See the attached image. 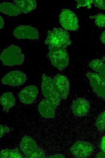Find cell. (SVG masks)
Masks as SVG:
<instances>
[{
    "label": "cell",
    "mask_w": 105,
    "mask_h": 158,
    "mask_svg": "<svg viewBox=\"0 0 105 158\" xmlns=\"http://www.w3.org/2000/svg\"><path fill=\"white\" fill-rule=\"evenodd\" d=\"M90 108L89 102L84 98H80L75 101L72 105V109L74 114L78 116H83L86 115Z\"/></svg>",
    "instance_id": "obj_13"
},
{
    "label": "cell",
    "mask_w": 105,
    "mask_h": 158,
    "mask_svg": "<svg viewBox=\"0 0 105 158\" xmlns=\"http://www.w3.org/2000/svg\"><path fill=\"white\" fill-rule=\"evenodd\" d=\"M13 34L18 39L33 40H38L40 37L38 30L27 25H20L16 27L13 31Z\"/></svg>",
    "instance_id": "obj_7"
},
{
    "label": "cell",
    "mask_w": 105,
    "mask_h": 158,
    "mask_svg": "<svg viewBox=\"0 0 105 158\" xmlns=\"http://www.w3.org/2000/svg\"><path fill=\"white\" fill-rule=\"evenodd\" d=\"M10 130L9 128L6 126H3L2 125H0V138H1L4 135L6 132H9Z\"/></svg>",
    "instance_id": "obj_22"
},
{
    "label": "cell",
    "mask_w": 105,
    "mask_h": 158,
    "mask_svg": "<svg viewBox=\"0 0 105 158\" xmlns=\"http://www.w3.org/2000/svg\"><path fill=\"white\" fill-rule=\"evenodd\" d=\"M91 19H95L96 25L99 27H105V14L100 13L96 15L89 16Z\"/></svg>",
    "instance_id": "obj_18"
},
{
    "label": "cell",
    "mask_w": 105,
    "mask_h": 158,
    "mask_svg": "<svg viewBox=\"0 0 105 158\" xmlns=\"http://www.w3.org/2000/svg\"><path fill=\"white\" fill-rule=\"evenodd\" d=\"M0 11L10 16H16L21 14L16 4L7 2H4L0 4Z\"/></svg>",
    "instance_id": "obj_14"
},
{
    "label": "cell",
    "mask_w": 105,
    "mask_h": 158,
    "mask_svg": "<svg viewBox=\"0 0 105 158\" xmlns=\"http://www.w3.org/2000/svg\"><path fill=\"white\" fill-rule=\"evenodd\" d=\"M97 158H105V153L103 152L99 153L97 155Z\"/></svg>",
    "instance_id": "obj_26"
},
{
    "label": "cell",
    "mask_w": 105,
    "mask_h": 158,
    "mask_svg": "<svg viewBox=\"0 0 105 158\" xmlns=\"http://www.w3.org/2000/svg\"><path fill=\"white\" fill-rule=\"evenodd\" d=\"M77 8L79 9L82 7H86L88 9H90L91 4L93 3V0H77Z\"/></svg>",
    "instance_id": "obj_20"
},
{
    "label": "cell",
    "mask_w": 105,
    "mask_h": 158,
    "mask_svg": "<svg viewBox=\"0 0 105 158\" xmlns=\"http://www.w3.org/2000/svg\"><path fill=\"white\" fill-rule=\"evenodd\" d=\"M48 47L66 49L71 44L68 32L61 28H54L48 31V35L45 41Z\"/></svg>",
    "instance_id": "obj_2"
},
{
    "label": "cell",
    "mask_w": 105,
    "mask_h": 158,
    "mask_svg": "<svg viewBox=\"0 0 105 158\" xmlns=\"http://www.w3.org/2000/svg\"><path fill=\"white\" fill-rule=\"evenodd\" d=\"M103 60L105 61V56L103 58Z\"/></svg>",
    "instance_id": "obj_28"
},
{
    "label": "cell",
    "mask_w": 105,
    "mask_h": 158,
    "mask_svg": "<svg viewBox=\"0 0 105 158\" xmlns=\"http://www.w3.org/2000/svg\"><path fill=\"white\" fill-rule=\"evenodd\" d=\"M42 77L41 89L46 99L40 103L38 110L43 118H52L54 116L55 110L59 105L62 98L54 85L53 79L44 74Z\"/></svg>",
    "instance_id": "obj_1"
},
{
    "label": "cell",
    "mask_w": 105,
    "mask_h": 158,
    "mask_svg": "<svg viewBox=\"0 0 105 158\" xmlns=\"http://www.w3.org/2000/svg\"><path fill=\"white\" fill-rule=\"evenodd\" d=\"M38 92V89L36 86L30 85L25 87L20 92L18 97L22 103L30 104L36 98Z\"/></svg>",
    "instance_id": "obj_12"
},
{
    "label": "cell",
    "mask_w": 105,
    "mask_h": 158,
    "mask_svg": "<svg viewBox=\"0 0 105 158\" xmlns=\"http://www.w3.org/2000/svg\"><path fill=\"white\" fill-rule=\"evenodd\" d=\"M0 101L4 110L6 111H8L10 108L14 105L15 103L14 97L11 92H7L3 94L0 97Z\"/></svg>",
    "instance_id": "obj_15"
},
{
    "label": "cell",
    "mask_w": 105,
    "mask_h": 158,
    "mask_svg": "<svg viewBox=\"0 0 105 158\" xmlns=\"http://www.w3.org/2000/svg\"><path fill=\"white\" fill-rule=\"evenodd\" d=\"M20 148L25 158H46L44 151L38 146L34 140L27 136L22 138L20 145Z\"/></svg>",
    "instance_id": "obj_4"
},
{
    "label": "cell",
    "mask_w": 105,
    "mask_h": 158,
    "mask_svg": "<svg viewBox=\"0 0 105 158\" xmlns=\"http://www.w3.org/2000/svg\"><path fill=\"white\" fill-rule=\"evenodd\" d=\"M100 148L102 152L105 153V136L102 137L101 140Z\"/></svg>",
    "instance_id": "obj_23"
},
{
    "label": "cell",
    "mask_w": 105,
    "mask_h": 158,
    "mask_svg": "<svg viewBox=\"0 0 105 158\" xmlns=\"http://www.w3.org/2000/svg\"><path fill=\"white\" fill-rule=\"evenodd\" d=\"M4 21L2 17L0 16V29H1L4 26Z\"/></svg>",
    "instance_id": "obj_27"
},
{
    "label": "cell",
    "mask_w": 105,
    "mask_h": 158,
    "mask_svg": "<svg viewBox=\"0 0 105 158\" xmlns=\"http://www.w3.org/2000/svg\"><path fill=\"white\" fill-rule=\"evenodd\" d=\"M89 66L93 70L97 72L100 77L105 81V64L102 60L94 59L89 63Z\"/></svg>",
    "instance_id": "obj_16"
},
{
    "label": "cell",
    "mask_w": 105,
    "mask_h": 158,
    "mask_svg": "<svg viewBox=\"0 0 105 158\" xmlns=\"http://www.w3.org/2000/svg\"><path fill=\"white\" fill-rule=\"evenodd\" d=\"M100 39L101 42L105 44V30L103 31L101 34Z\"/></svg>",
    "instance_id": "obj_24"
},
{
    "label": "cell",
    "mask_w": 105,
    "mask_h": 158,
    "mask_svg": "<svg viewBox=\"0 0 105 158\" xmlns=\"http://www.w3.org/2000/svg\"><path fill=\"white\" fill-rule=\"evenodd\" d=\"M27 80L26 74L18 70L11 71L6 74L2 79L1 81L3 84L13 86L21 85Z\"/></svg>",
    "instance_id": "obj_9"
},
{
    "label": "cell",
    "mask_w": 105,
    "mask_h": 158,
    "mask_svg": "<svg viewBox=\"0 0 105 158\" xmlns=\"http://www.w3.org/2000/svg\"><path fill=\"white\" fill-rule=\"evenodd\" d=\"M54 85L62 98L66 99L68 97L70 89V82L65 76L58 74L53 79Z\"/></svg>",
    "instance_id": "obj_11"
},
{
    "label": "cell",
    "mask_w": 105,
    "mask_h": 158,
    "mask_svg": "<svg viewBox=\"0 0 105 158\" xmlns=\"http://www.w3.org/2000/svg\"><path fill=\"white\" fill-rule=\"evenodd\" d=\"M59 19L60 25L66 30L75 31L79 28L77 16L69 9H63L59 15Z\"/></svg>",
    "instance_id": "obj_6"
},
{
    "label": "cell",
    "mask_w": 105,
    "mask_h": 158,
    "mask_svg": "<svg viewBox=\"0 0 105 158\" xmlns=\"http://www.w3.org/2000/svg\"><path fill=\"white\" fill-rule=\"evenodd\" d=\"M93 3L98 8L105 10V0H93Z\"/></svg>",
    "instance_id": "obj_21"
},
{
    "label": "cell",
    "mask_w": 105,
    "mask_h": 158,
    "mask_svg": "<svg viewBox=\"0 0 105 158\" xmlns=\"http://www.w3.org/2000/svg\"><path fill=\"white\" fill-rule=\"evenodd\" d=\"M96 125L99 130L102 131L105 130V111L99 116L96 120Z\"/></svg>",
    "instance_id": "obj_19"
},
{
    "label": "cell",
    "mask_w": 105,
    "mask_h": 158,
    "mask_svg": "<svg viewBox=\"0 0 105 158\" xmlns=\"http://www.w3.org/2000/svg\"><path fill=\"white\" fill-rule=\"evenodd\" d=\"M93 146L85 141H78L71 148L72 154L76 157L86 158L89 156L94 150Z\"/></svg>",
    "instance_id": "obj_8"
},
{
    "label": "cell",
    "mask_w": 105,
    "mask_h": 158,
    "mask_svg": "<svg viewBox=\"0 0 105 158\" xmlns=\"http://www.w3.org/2000/svg\"><path fill=\"white\" fill-rule=\"evenodd\" d=\"M0 59L4 65L12 66L22 64L25 57L20 47L12 45L3 50Z\"/></svg>",
    "instance_id": "obj_3"
},
{
    "label": "cell",
    "mask_w": 105,
    "mask_h": 158,
    "mask_svg": "<svg viewBox=\"0 0 105 158\" xmlns=\"http://www.w3.org/2000/svg\"><path fill=\"white\" fill-rule=\"evenodd\" d=\"M0 158H23V155L20 152L19 149H3L1 151Z\"/></svg>",
    "instance_id": "obj_17"
},
{
    "label": "cell",
    "mask_w": 105,
    "mask_h": 158,
    "mask_svg": "<svg viewBox=\"0 0 105 158\" xmlns=\"http://www.w3.org/2000/svg\"><path fill=\"white\" fill-rule=\"evenodd\" d=\"M48 56L52 64L58 70H62L67 67L69 58L66 49L48 47Z\"/></svg>",
    "instance_id": "obj_5"
},
{
    "label": "cell",
    "mask_w": 105,
    "mask_h": 158,
    "mask_svg": "<svg viewBox=\"0 0 105 158\" xmlns=\"http://www.w3.org/2000/svg\"><path fill=\"white\" fill-rule=\"evenodd\" d=\"M65 157L62 155L61 154H56L52 156H49L47 158H64Z\"/></svg>",
    "instance_id": "obj_25"
},
{
    "label": "cell",
    "mask_w": 105,
    "mask_h": 158,
    "mask_svg": "<svg viewBox=\"0 0 105 158\" xmlns=\"http://www.w3.org/2000/svg\"><path fill=\"white\" fill-rule=\"evenodd\" d=\"M86 76L94 91L98 96L105 99V81L97 73L88 72Z\"/></svg>",
    "instance_id": "obj_10"
}]
</instances>
